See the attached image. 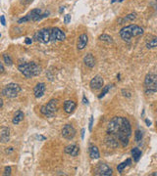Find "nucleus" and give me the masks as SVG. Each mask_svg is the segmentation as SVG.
Returning <instances> with one entry per match:
<instances>
[{
  "label": "nucleus",
  "mask_w": 157,
  "mask_h": 176,
  "mask_svg": "<svg viewBox=\"0 0 157 176\" xmlns=\"http://www.w3.org/2000/svg\"><path fill=\"white\" fill-rule=\"evenodd\" d=\"M11 172H12V168H11V166H6L5 168H4L3 175H4V176H6V175H11Z\"/></svg>",
  "instance_id": "obj_30"
},
{
  "label": "nucleus",
  "mask_w": 157,
  "mask_h": 176,
  "mask_svg": "<svg viewBox=\"0 0 157 176\" xmlns=\"http://www.w3.org/2000/svg\"><path fill=\"white\" fill-rule=\"evenodd\" d=\"M155 2H156V10H157V0H155Z\"/></svg>",
  "instance_id": "obj_44"
},
{
  "label": "nucleus",
  "mask_w": 157,
  "mask_h": 176,
  "mask_svg": "<svg viewBox=\"0 0 157 176\" xmlns=\"http://www.w3.org/2000/svg\"><path fill=\"white\" fill-rule=\"evenodd\" d=\"M92 125H93V117L91 115L90 118V127H88V129H90V132L92 131Z\"/></svg>",
  "instance_id": "obj_32"
},
{
  "label": "nucleus",
  "mask_w": 157,
  "mask_h": 176,
  "mask_svg": "<svg viewBox=\"0 0 157 176\" xmlns=\"http://www.w3.org/2000/svg\"><path fill=\"white\" fill-rule=\"evenodd\" d=\"M84 137V129H82V139H83Z\"/></svg>",
  "instance_id": "obj_42"
},
{
  "label": "nucleus",
  "mask_w": 157,
  "mask_h": 176,
  "mask_svg": "<svg viewBox=\"0 0 157 176\" xmlns=\"http://www.w3.org/2000/svg\"><path fill=\"white\" fill-rule=\"evenodd\" d=\"M146 47L148 49H151V48H155L157 47V37L152 38L151 40H149L146 43Z\"/></svg>",
  "instance_id": "obj_27"
},
{
  "label": "nucleus",
  "mask_w": 157,
  "mask_h": 176,
  "mask_svg": "<svg viewBox=\"0 0 157 176\" xmlns=\"http://www.w3.org/2000/svg\"><path fill=\"white\" fill-rule=\"evenodd\" d=\"M14 151V149L12 147H9V148H7V150H6V153L8 154V153H11V152H13Z\"/></svg>",
  "instance_id": "obj_36"
},
{
  "label": "nucleus",
  "mask_w": 157,
  "mask_h": 176,
  "mask_svg": "<svg viewBox=\"0 0 157 176\" xmlns=\"http://www.w3.org/2000/svg\"><path fill=\"white\" fill-rule=\"evenodd\" d=\"M104 141H105V144L110 148H113V149H116V148L119 147V143L120 141L115 137L113 135H110V134H106L105 136V139H104Z\"/></svg>",
  "instance_id": "obj_13"
},
{
  "label": "nucleus",
  "mask_w": 157,
  "mask_h": 176,
  "mask_svg": "<svg viewBox=\"0 0 157 176\" xmlns=\"http://www.w3.org/2000/svg\"><path fill=\"white\" fill-rule=\"evenodd\" d=\"M45 89H46V86H45V83L43 82H39L38 83L37 85L34 86V97L35 98H41L42 96L45 93Z\"/></svg>",
  "instance_id": "obj_14"
},
{
  "label": "nucleus",
  "mask_w": 157,
  "mask_h": 176,
  "mask_svg": "<svg viewBox=\"0 0 157 176\" xmlns=\"http://www.w3.org/2000/svg\"><path fill=\"white\" fill-rule=\"evenodd\" d=\"M0 140L2 143H7L10 141V129L8 127H1V129H0Z\"/></svg>",
  "instance_id": "obj_19"
},
{
  "label": "nucleus",
  "mask_w": 157,
  "mask_h": 176,
  "mask_svg": "<svg viewBox=\"0 0 157 176\" xmlns=\"http://www.w3.org/2000/svg\"><path fill=\"white\" fill-rule=\"evenodd\" d=\"M156 125H157V121H156Z\"/></svg>",
  "instance_id": "obj_47"
},
{
  "label": "nucleus",
  "mask_w": 157,
  "mask_h": 176,
  "mask_svg": "<svg viewBox=\"0 0 157 176\" xmlns=\"http://www.w3.org/2000/svg\"><path fill=\"white\" fill-rule=\"evenodd\" d=\"M50 13L49 12H45V13H42L41 9H34L31 10L29 14H27L26 16H24L23 18H21L20 20H18V24H23V23H27V22H38L40 20H42L43 18L48 17V15Z\"/></svg>",
  "instance_id": "obj_4"
},
{
  "label": "nucleus",
  "mask_w": 157,
  "mask_h": 176,
  "mask_svg": "<svg viewBox=\"0 0 157 176\" xmlns=\"http://www.w3.org/2000/svg\"><path fill=\"white\" fill-rule=\"evenodd\" d=\"M142 137H143L142 132L140 131L139 129L136 130V132H135V141H136V142H139V141H142Z\"/></svg>",
  "instance_id": "obj_28"
},
{
  "label": "nucleus",
  "mask_w": 157,
  "mask_h": 176,
  "mask_svg": "<svg viewBox=\"0 0 157 176\" xmlns=\"http://www.w3.org/2000/svg\"><path fill=\"white\" fill-rule=\"evenodd\" d=\"M119 1H120V2H122V1H123V0H119Z\"/></svg>",
  "instance_id": "obj_46"
},
{
  "label": "nucleus",
  "mask_w": 157,
  "mask_h": 176,
  "mask_svg": "<svg viewBox=\"0 0 157 176\" xmlns=\"http://www.w3.org/2000/svg\"><path fill=\"white\" fill-rule=\"evenodd\" d=\"M132 156L134 161L138 162L139 161V159L142 158V151H140L139 148H132Z\"/></svg>",
  "instance_id": "obj_23"
},
{
  "label": "nucleus",
  "mask_w": 157,
  "mask_h": 176,
  "mask_svg": "<svg viewBox=\"0 0 157 176\" xmlns=\"http://www.w3.org/2000/svg\"><path fill=\"white\" fill-rule=\"evenodd\" d=\"M0 21H1V25L2 26H5L6 25V21H5V17L2 15L1 17H0Z\"/></svg>",
  "instance_id": "obj_34"
},
{
  "label": "nucleus",
  "mask_w": 157,
  "mask_h": 176,
  "mask_svg": "<svg viewBox=\"0 0 157 176\" xmlns=\"http://www.w3.org/2000/svg\"><path fill=\"white\" fill-rule=\"evenodd\" d=\"M62 12H64V7H60V9H59V13H62Z\"/></svg>",
  "instance_id": "obj_41"
},
{
  "label": "nucleus",
  "mask_w": 157,
  "mask_h": 176,
  "mask_svg": "<svg viewBox=\"0 0 157 176\" xmlns=\"http://www.w3.org/2000/svg\"><path fill=\"white\" fill-rule=\"evenodd\" d=\"M83 104H86V105H88V100L86 98V96H83Z\"/></svg>",
  "instance_id": "obj_35"
},
{
  "label": "nucleus",
  "mask_w": 157,
  "mask_h": 176,
  "mask_svg": "<svg viewBox=\"0 0 157 176\" xmlns=\"http://www.w3.org/2000/svg\"><path fill=\"white\" fill-rule=\"evenodd\" d=\"M58 100L51 99L49 102L40 108V113L46 118H54L58 112Z\"/></svg>",
  "instance_id": "obj_5"
},
{
  "label": "nucleus",
  "mask_w": 157,
  "mask_h": 176,
  "mask_svg": "<svg viewBox=\"0 0 157 176\" xmlns=\"http://www.w3.org/2000/svg\"><path fill=\"white\" fill-rule=\"evenodd\" d=\"M51 31L52 27H44V29L39 30L34 33V39L40 43L46 44L51 41Z\"/></svg>",
  "instance_id": "obj_8"
},
{
  "label": "nucleus",
  "mask_w": 157,
  "mask_h": 176,
  "mask_svg": "<svg viewBox=\"0 0 157 176\" xmlns=\"http://www.w3.org/2000/svg\"><path fill=\"white\" fill-rule=\"evenodd\" d=\"M76 133H77V131H76L75 127L72 124L64 125V127L62 128V131H61L62 136L65 139H67V140H72V139H73L76 136Z\"/></svg>",
  "instance_id": "obj_10"
},
{
  "label": "nucleus",
  "mask_w": 157,
  "mask_h": 176,
  "mask_svg": "<svg viewBox=\"0 0 157 176\" xmlns=\"http://www.w3.org/2000/svg\"><path fill=\"white\" fill-rule=\"evenodd\" d=\"M110 88H111V85H106V86H104V87L102 88V92H101V93H100V95L98 96V98H99V99L103 98L104 96H105V95L108 93V91L110 90Z\"/></svg>",
  "instance_id": "obj_29"
},
{
  "label": "nucleus",
  "mask_w": 157,
  "mask_h": 176,
  "mask_svg": "<svg viewBox=\"0 0 157 176\" xmlns=\"http://www.w3.org/2000/svg\"><path fill=\"white\" fill-rule=\"evenodd\" d=\"M66 39V34L59 27H52L51 31V41H64Z\"/></svg>",
  "instance_id": "obj_11"
},
{
  "label": "nucleus",
  "mask_w": 157,
  "mask_h": 176,
  "mask_svg": "<svg viewBox=\"0 0 157 176\" xmlns=\"http://www.w3.org/2000/svg\"><path fill=\"white\" fill-rule=\"evenodd\" d=\"M88 42V36L87 33H82L78 38L77 41V49L78 50H83L86 48Z\"/></svg>",
  "instance_id": "obj_16"
},
{
  "label": "nucleus",
  "mask_w": 157,
  "mask_h": 176,
  "mask_svg": "<svg viewBox=\"0 0 157 176\" xmlns=\"http://www.w3.org/2000/svg\"><path fill=\"white\" fill-rule=\"evenodd\" d=\"M146 125H147V126H150V125H151V121H148V119H146Z\"/></svg>",
  "instance_id": "obj_39"
},
{
  "label": "nucleus",
  "mask_w": 157,
  "mask_h": 176,
  "mask_svg": "<svg viewBox=\"0 0 157 176\" xmlns=\"http://www.w3.org/2000/svg\"><path fill=\"white\" fill-rule=\"evenodd\" d=\"M107 134L117 138L123 148L129 146L132 136V126L129 119L123 117H115L110 121L107 126Z\"/></svg>",
  "instance_id": "obj_1"
},
{
  "label": "nucleus",
  "mask_w": 157,
  "mask_h": 176,
  "mask_svg": "<svg viewBox=\"0 0 157 176\" xmlns=\"http://www.w3.org/2000/svg\"><path fill=\"white\" fill-rule=\"evenodd\" d=\"M0 69H1V74H4V71H5V70H4L3 63H1V64H0Z\"/></svg>",
  "instance_id": "obj_37"
},
{
  "label": "nucleus",
  "mask_w": 157,
  "mask_h": 176,
  "mask_svg": "<svg viewBox=\"0 0 157 176\" xmlns=\"http://www.w3.org/2000/svg\"><path fill=\"white\" fill-rule=\"evenodd\" d=\"M0 108H1V109L3 108V99L2 98L0 99Z\"/></svg>",
  "instance_id": "obj_40"
},
{
  "label": "nucleus",
  "mask_w": 157,
  "mask_h": 176,
  "mask_svg": "<svg viewBox=\"0 0 157 176\" xmlns=\"http://www.w3.org/2000/svg\"><path fill=\"white\" fill-rule=\"evenodd\" d=\"M98 39L100 41H103V42H107V43H113V38H112L110 35H108V34H105V33H103L101 35H99V37Z\"/></svg>",
  "instance_id": "obj_25"
},
{
  "label": "nucleus",
  "mask_w": 157,
  "mask_h": 176,
  "mask_svg": "<svg viewBox=\"0 0 157 176\" xmlns=\"http://www.w3.org/2000/svg\"><path fill=\"white\" fill-rule=\"evenodd\" d=\"M104 80L101 75H95V77H93L90 80V86L92 90H99L101 89V88H103L104 86Z\"/></svg>",
  "instance_id": "obj_12"
},
{
  "label": "nucleus",
  "mask_w": 157,
  "mask_h": 176,
  "mask_svg": "<svg viewBox=\"0 0 157 176\" xmlns=\"http://www.w3.org/2000/svg\"><path fill=\"white\" fill-rule=\"evenodd\" d=\"M24 118H25V115H24V113L22 111H17L14 115V118L13 119H12V122H13V124H19L20 122H21L22 121H24Z\"/></svg>",
  "instance_id": "obj_20"
},
{
  "label": "nucleus",
  "mask_w": 157,
  "mask_h": 176,
  "mask_svg": "<svg viewBox=\"0 0 157 176\" xmlns=\"http://www.w3.org/2000/svg\"><path fill=\"white\" fill-rule=\"evenodd\" d=\"M83 63L87 68L92 69V68H94L95 65H96V60H95V58L93 57V55H92L91 53H87L83 57Z\"/></svg>",
  "instance_id": "obj_18"
},
{
  "label": "nucleus",
  "mask_w": 157,
  "mask_h": 176,
  "mask_svg": "<svg viewBox=\"0 0 157 176\" xmlns=\"http://www.w3.org/2000/svg\"><path fill=\"white\" fill-rule=\"evenodd\" d=\"M120 36L124 41H130L132 37L139 36L143 34V29L136 25H130L127 27H124L120 30Z\"/></svg>",
  "instance_id": "obj_3"
},
{
  "label": "nucleus",
  "mask_w": 157,
  "mask_h": 176,
  "mask_svg": "<svg viewBox=\"0 0 157 176\" xmlns=\"http://www.w3.org/2000/svg\"><path fill=\"white\" fill-rule=\"evenodd\" d=\"M131 165H132V159H127L125 162H123L122 163H120V165H118V166H117L118 172L122 173V172H123V170H124L125 168H126L127 166Z\"/></svg>",
  "instance_id": "obj_24"
},
{
  "label": "nucleus",
  "mask_w": 157,
  "mask_h": 176,
  "mask_svg": "<svg viewBox=\"0 0 157 176\" xmlns=\"http://www.w3.org/2000/svg\"><path fill=\"white\" fill-rule=\"evenodd\" d=\"M150 175H151V176H157V172H154V173H151Z\"/></svg>",
  "instance_id": "obj_43"
},
{
  "label": "nucleus",
  "mask_w": 157,
  "mask_h": 176,
  "mask_svg": "<svg viewBox=\"0 0 157 176\" xmlns=\"http://www.w3.org/2000/svg\"><path fill=\"white\" fill-rule=\"evenodd\" d=\"M94 174L99 176H111L113 174V170L106 163H98L97 166L95 167Z\"/></svg>",
  "instance_id": "obj_9"
},
{
  "label": "nucleus",
  "mask_w": 157,
  "mask_h": 176,
  "mask_svg": "<svg viewBox=\"0 0 157 176\" xmlns=\"http://www.w3.org/2000/svg\"><path fill=\"white\" fill-rule=\"evenodd\" d=\"M71 22V15L67 14L64 16V24H69Z\"/></svg>",
  "instance_id": "obj_31"
},
{
  "label": "nucleus",
  "mask_w": 157,
  "mask_h": 176,
  "mask_svg": "<svg viewBox=\"0 0 157 176\" xmlns=\"http://www.w3.org/2000/svg\"><path fill=\"white\" fill-rule=\"evenodd\" d=\"M115 1H116V0H112V1H111V2H112V3H114Z\"/></svg>",
  "instance_id": "obj_45"
},
{
  "label": "nucleus",
  "mask_w": 157,
  "mask_h": 176,
  "mask_svg": "<svg viewBox=\"0 0 157 176\" xmlns=\"http://www.w3.org/2000/svg\"><path fill=\"white\" fill-rule=\"evenodd\" d=\"M25 43L27 44V45H30V44L33 43V39L30 38V37H27V38L25 39Z\"/></svg>",
  "instance_id": "obj_33"
},
{
  "label": "nucleus",
  "mask_w": 157,
  "mask_h": 176,
  "mask_svg": "<svg viewBox=\"0 0 157 176\" xmlns=\"http://www.w3.org/2000/svg\"><path fill=\"white\" fill-rule=\"evenodd\" d=\"M21 92V86L17 83H9L2 89V96L6 98H16L18 94Z\"/></svg>",
  "instance_id": "obj_7"
},
{
  "label": "nucleus",
  "mask_w": 157,
  "mask_h": 176,
  "mask_svg": "<svg viewBox=\"0 0 157 176\" xmlns=\"http://www.w3.org/2000/svg\"><path fill=\"white\" fill-rule=\"evenodd\" d=\"M90 157L92 159H97L100 158V154H99V150L96 146H91L90 148Z\"/></svg>",
  "instance_id": "obj_22"
},
{
  "label": "nucleus",
  "mask_w": 157,
  "mask_h": 176,
  "mask_svg": "<svg viewBox=\"0 0 157 176\" xmlns=\"http://www.w3.org/2000/svg\"><path fill=\"white\" fill-rule=\"evenodd\" d=\"M2 58H3V62L5 63L7 66H12V65H13V61H12V58H11V56L9 54L4 53L3 56H2Z\"/></svg>",
  "instance_id": "obj_26"
},
{
  "label": "nucleus",
  "mask_w": 157,
  "mask_h": 176,
  "mask_svg": "<svg viewBox=\"0 0 157 176\" xmlns=\"http://www.w3.org/2000/svg\"><path fill=\"white\" fill-rule=\"evenodd\" d=\"M76 108H77V104H76V102H74L73 100H66V101L64 102L63 109L66 114H69V115L73 114L74 111L76 110Z\"/></svg>",
  "instance_id": "obj_15"
},
{
  "label": "nucleus",
  "mask_w": 157,
  "mask_h": 176,
  "mask_svg": "<svg viewBox=\"0 0 157 176\" xmlns=\"http://www.w3.org/2000/svg\"><path fill=\"white\" fill-rule=\"evenodd\" d=\"M144 88L146 94H152L157 92V74H148L144 78Z\"/></svg>",
  "instance_id": "obj_6"
},
{
  "label": "nucleus",
  "mask_w": 157,
  "mask_h": 176,
  "mask_svg": "<svg viewBox=\"0 0 157 176\" xmlns=\"http://www.w3.org/2000/svg\"><path fill=\"white\" fill-rule=\"evenodd\" d=\"M18 70L20 71V73L27 78L38 77V75H39L40 73H41V67L35 62L20 64L18 66Z\"/></svg>",
  "instance_id": "obj_2"
},
{
  "label": "nucleus",
  "mask_w": 157,
  "mask_h": 176,
  "mask_svg": "<svg viewBox=\"0 0 157 176\" xmlns=\"http://www.w3.org/2000/svg\"><path fill=\"white\" fill-rule=\"evenodd\" d=\"M64 152H65V154L70 155L71 157H78L80 154V148L79 146L73 144V145L67 146L65 149H64Z\"/></svg>",
  "instance_id": "obj_17"
},
{
  "label": "nucleus",
  "mask_w": 157,
  "mask_h": 176,
  "mask_svg": "<svg viewBox=\"0 0 157 176\" xmlns=\"http://www.w3.org/2000/svg\"><path fill=\"white\" fill-rule=\"evenodd\" d=\"M31 1H33V0H24L23 3H24V4H26V5H27V4H30Z\"/></svg>",
  "instance_id": "obj_38"
},
{
  "label": "nucleus",
  "mask_w": 157,
  "mask_h": 176,
  "mask_svg": "<svg viewBox=\"0 0 157 176\" xmlns=\"http://www.w3.org/2000/svg\"><path fill=\"white\" fill-rule=\"evenodd\" d=\"M136 18V13H131V14L127 15L126 17L119 19L117 22H118V24H120V25H123V24L127 23V22L134 21V20H135Z\"/></svg>",
  "instance_id": "obj_21"
}]
</instances>
